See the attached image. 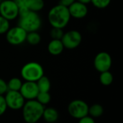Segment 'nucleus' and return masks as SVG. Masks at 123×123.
<instances>
[{
    "mask_svg": "<svg viewBox=\"0 0 123 123\" xmlns=\"http://www.w3.org/2000/svg\"><path fill=\"white\" fill-rule=\"evenodd\" d=\"M64 46L61 40L52 39L48 45V50L53 55H58L63 51Z\"/></svg>",
    "mask_w": 123,
    "mask_h": 123,
    "instance_id": "nucleus-13",
    "label": "nucleus"
},
{
    "mask_svg": "<svg viewBox=\"0 0 123 123\" xmlns=\"http://www.w3.org/2000/svg\"><path fill=\"white\" fill-rule=\"evenodd\" d=\"M10 27L9 21L0 15V35L5 34Z\"/></svg>",
    "mask_w": 123,
    "mask_h": 123,
    "instance_id": "nucleus-24",
    "label": "nucleus"
},
{
    "mask_svg": "<svg viewBox=\"0 0 123 123\" xmlns=\"http://www.w3.org/2000/svg\"><path fill=\"white\" fill-rule=\"evenodd\" d=\"M44 75L43 66L37 62H29L21 69V76L25 81L36 82Z\"/></svg>",
    "mask_w": 123,
    "mask_h": 123,
    "instance_id": "nucleus-4",
    "label": "nucleus"
},
{
    "mask_svg": "<svg viewBox=\"0 0 123 123\" xmlns=\"http://www.w3.org/2000/svg\"><path fill=\"white\" fill-rule=\"evenodd\" d=\"M45 107L36 99L27 100L22 107V117L25 123H37L43 117Z\"/></svg>",
    "mask_w": 123,
    "mask_h": 123,
    "instance_id": "nucleus-2",
    "label": "nucleus"
},
{
    "mask_svg": "<svg viewBox=\"0 0 123 123\" xmlns=\"http://www.w3.org/2000/svg\"><path fill=\"white\" fill-rule=\"evenodd\" d=\"M76 1V0H60L59 4L63 6H65L66 7H68L71 4H72Z\"/></svg>",
    "mask_w": 123,
    "mask_h": 123,
    "instance_id": "nucleus-29",
    "label": "nucleus"
},
{
    "mask_svg": "<svg viewBox=\"0 0 123 123\" xmlns=\"http://www.w3.org/2000/svg\"><path fill=\"white\" fill-rule=\"evenodd\" d=\"M22 81L20 79L17 77H14L9 79V81L7 82V88L9 91H16L19 92L20 88L22 86Z\"/></svg>",
    "mask_w": 123,
    "mask_h": 123,
    "instance_id": "nucleus-19",
    "label": "nucleus"
},
{
    "mask_svg": "<svg viewBox=\"0 0 123 123\" xmlns=\"http://www.w3.org/2000/svg\"><path fill=\"white\" fill-rule=\"evenodd\" d=\"M104 113V108L99 104H94L89 107V113L92 118H98L101 117Z\"/></svg>",
    "mask_w": 123,
    "mask_h": 123,
    "instance_id": "nucleus-16",
    "label": "nucleus"
},
{
    "mask_svg": "<svg viewBox=\"0 0 123 123\" xmlns=\"http://www.w3.org/2000/svg\"><path fill=\"white\" fill-rule=\"evenodd\" d=\"M112 0H91V3L98 9H105L107 7Z\"/></svg>",
    "mask_w": 123,
    "mask_h": 123,
    "instance_id": "nucleus-25",
    "label": "nucleus"
},
{
    "mask_svg": "<svg viewBox=\"0 0 123 123\" xmlns=\"http://www.w3.org/2000/svg\"><path fill=\"white\" fill-rule=\"evenodd\" d=\"M4 99L7 108L13 110H21L26 102L20 92L16 91L8 90L5 94Z\"/></svg>",
    "mask_w": 123,
    "mask_h": 123,
    "instance_id": "nucleus-9",
    "label": "nucleus"
},
{
    "mask_svg": "<svg viewBox=\"0 0 123 123\" xmlns=\"http://www.w3.org/2000/svg\"><path fill=\"white\" fill-rule=\"evenodd\" d=\"M79 123H95L94 119L90 117L89 115L85 116L79 120Z\"/></svg>",
    "mask_w": 123,
    "mask_h": 123,
    "instance_id": "nucleus-28",
    "label": "nucleus"
},
{
    "mask_svg": "<svg viewBox=\"0 0 123 123\" xmlns=\"http://www.w3.org/2000/svg\"><path fill=\"white\" fill-rule=\"evenodd\" d=\"M68 12L71 17L74 19H83L88 14V7L87 5L79 2L77 1H74L72 4H71L68 7Z\"/></svg>",
    "mask_w": 123,
    "mask_h": 123,
    "instance_id": "nucleus-12",
    "label": "nucleus"
},
{
    "mask_svg": "<svg viewBox=\"0 0 123 123\" xmlns=\"http://www.w3.org/2000/svg\"><path fill=\"white\" fill-rule=\"evenodd\" d=\"M68 112L73 118L79 120L89 115V105L86 102L81 99H75L69 103Z\"/></svg>",
    "mask_w": 123,
    "mask_h": 123,
    "instance_id": "nucleus-5",
    "label": "nucleus"
},
{
    "mask_svg": "<svg viewBox=\"0 0 123 123\" xmlns=\"http://www.w3.org/2000/svg\"><path fill=\"white\" fill-rule=\"evenodd\" d=\"M27 32L19 25L9 27L6 34V41L12 45H19L26 40Z\"/></svg>",
    "mask_w": 123,
    "mask_h": 123,
    "instance_id": "nucleus-6",
    "label": "nucleus"
},
{
    "mask_svg": "<svg viewBox=\"0 0 123 123\" xmlns=\"http://www.w3.org/2000/svg\"><path fill=\"white\" fill-rule=\"evenodd\" d=\"M19 92L25 100H32L36 99L39 93V90L36 82L25 81L22 84Z\"/></svg>",
    "mask_w": 123,
    "mask_h": 123,
    "instance_id": "nucleus-11",
    "label": "nucleus"
},
{
    "mask_svg": "<svg viewBox=\"0 0 123 123\" xmlns=\"http://www.w3.org/2000/svg\"><path fill=\"white\" fill-rule=\"evenodd\" d=\"M19 8V17L27 14L30 10L28 9V4L30 0H14Z\"/></svg>",
    "mask_w": 123,
    "mask_h": 123,
    "instance_id": "nucleus-21",
    "label": "nucleus"
},
{
    "mask_svg": "<svg viewBox=\"0 0 123 123\" xmlns=\"http://www.w3.org/2000/svg\"><path fill=\"white\" fill-rule=\"evenodd\" d=\"M0 15L9 21L19 17V8L14 0H2L0 4Z\"/></svg>",
    "mask_w": 123,
    "mask_h": 123,
    "instance_id": "nucleus-7",
    "label": "nucleus"
},
{
    "mask_svg": "<svg viewBox=\"0 0 123 123\" xmlns=\"http://www.w3.org/2000/svg\"><path fill=\"white\" fill-rule=\"evenodd\" d=\"M7 91H8L7 83L4 79L0 78V95L3 96L7 92Z\"/></svg>",
    "mask_w": 123,
    "mask_h": 123,
    "instance_id": "nucleus-27",
    "label": "nucleus"
},
{
    "mask_svg": "<svg viewBox=\"0 0 123 123\" xmlns=\"http://www.w3.org/2000/svg\"><path fill=\"white\" fill-rule=\"evenodd\" d=\"M76 1H79V2H81L82 4H84L86 5H87L88 4L91 3V0H76Z\"/></svg>",
    "mask_w": 123,
    "mask_h": 123,
    "instance_id": "nucleus-30",
    "label": "nucleus"
},
{
    "mask_svg": "<svg viewBox=\"0 0 123 123\" xmlns=\"http://www.w3.org/2000/svg\"><path fill=\"white\" fill-rule=\"evenodd\" d=\"M61 41L64 46V48H67L69 50L75 49L81 44L82 41V35L77 30H69L63 33Z\"/></svg>",
    "mask_w": 123,
    "mask_h": 123,
    "instance_id": "nucleus-8",
    "label": "nucleus"
},
{
    "mask_svg": "<svg viewBox=\"0 0 123 123\" xmlns=\"http://www.w3.org/2000/svg\"><path fill=\"white\" fill-rule=\"evenodd\" d=\"M45 2L43 0H30L28 4V9L30 11L38 12L43 9Z\"/></svg>",
    "mask_w": 123,
    "mask_h": 123,
    "instance_id": "nucleus-20",
    "label": "nucleus"
},
{
    "mask_svg": "<svg viewBox=\"0 0 123 123\" xmlns=\"http://www.w3.org/2000/svg\"><path fill=\"white\" fill-rule=\"evenodd\" d=\"M40 40H41V36L37 32V31L30 32L27 33L25 41H27L30 45H36L40 43Z\"/></svg>",
    "mask_w": 123,
    "mask_h": 123,
    "instance_id": "nucleus-18",
    "label": "nucleus"
},
{
    "mask_svg": "<svg viewBox=\"0 0 123 123\" xmlns=\"http://www.w3.org/2000/svg\"><path fill=\"white\" fill-rule=\"evenodd\" d=\"M7 109V106L5 102V99L4 96L0 95V116L3 115Z\"/></svg>",
    "mask_w": 123,
    "mask_h": 123,
    "instance_id": "nucleus-26",
    "label": "nucleus"
},
{
    "mask_svg": "<svg viewBox=\"0 0 123 123\" xmlns=\"http://www.w3.org/2000/svg\"><path fill=\"white\" fill-rule=\"evenodd\" d=\"M36 84L39 92H49L51 87L50 79L45 75H43L36 81Z\"/></svg>",
    "mask_w": 123,
    "mask_h": 123,
    "instance_id": "nucleus-15",
    "label": "nucleus"
},
{
    "mask_svg": "<svg viewBox=\"0 0 123 123\" xmlns=\"http://www.w3.org/2000/svg\"><path fill=\"white\" fill-rule=\"evenodd\" d=\"M58 117H59L58 112L55 108H53V107L44 108V111H43L42 118H43L46 123H55L58 120Z\"/></svg>",
    "mask_w": 123,
    "mask_h": 123,
    "instance_id": "nucleus-14",
    "label": "nucleus"
},
{
    "mask_svg": "<svg viewBox=\"0 0 123 123\" xmlns=\"http://www.w3.org/2000/svg\"></svg>",
    "mask_w": 123,
    "mask_h": 123,
    "instance_id": "nucleus-32",
    "label": "nucleus"
},
{
    "mask_svg": "<svg viewBox=\"0 0 123 123\" xmlns=\"http://www.w3.org/2000/svg\"><path fill=\"white\" fill-rule=\"evenodd\" d=\"M113 79H114L113 75L110 71H107L100 73L99 81L102 85L106 86L111 85L113 82Z\"/></svg>",
    "mask_w": 123,
    "mask_h": 123,
    "instance_id": "nucleus-17",
    "label": "nucleus"
},
{
    "mask_svg": "<svg viewBox=\"0 0 123 123\" xmlns=\"http://www.w3.org/2000/svg\"><path fill=\"white\" fill-rule=\"evenodd\" d=\"M18 17V25L27 32L37 31L42 25V20L37 12L29 11L27 14Z\"/></svg>",
    "mask_w": 123,
    "mask_h": 123,
    "instance_id": "nucleus-3",
    "label": "nucleus"
},
{
    "mask_svg": "<svg viewBox=\"0 0 123 123\" xmlns=\"http://www.w3.org/2000/svg\"><path fill=\"white\" fill-rule=\"evenodd\" d=\"M63 29L61 28H57V27H52L50 35L52 39L53 40H61L63 35Z\"/></svg>",
    "mask_w": 123,
    "mask_h": 123,
    "instance_id": "nucleus-23",
    "label": "nucleus"
},
{
    "mask_svg": "<svg viewBox=\"0 0 123 123\" xmlns=\"http://www.w3.org/2000/svg\"><path fill=\"white\" fill-rule=\"evenodd\" d=\"M112 64V59L110 53L105 51L97 53L94 60L95 69L99 73L110 71Z\"/></svg>",
    "mask_w": 123,
    "mask_h": 123,
    "instance_id": "nucleus-10",
    "label": "nucleus"
},
{
    "mask_svg": "<svg viewBox=\"0 0 123 123\" xmlns=\"http://www.w3.org/2000/svg\"><path fill=\"white\" fill-rule=\"evenodd\" d=\"M71 18L68 7L60 4L53 6L48 14V19L52 27L61 29L68 25Z\"/></svg>",
    "mask_w": 123,
    "mask_h": 123,
    "instance_id": "nucleus-1",
    "label": "nucleus"
},
{
    "mask_svg": "<svg viewBox=\"0 0 123 123\" xmlns=\"http://www.w3.org/2000/svg\"><path fill=\"white\" fill-rule=\"evenodd\" d=\"M35 99L45 107V105H47L50 103L51 100V96L49 92H39Z\"/></svg>",
    "mask_w": 123,
    "mask_h": 123,
    "instance_id": "nucleus-22",
    "label": "nucleus"
},
{
    "mask_svg": "<svg viewBox=\"0 0 123 123\" xmlns=\"http://www.w3.org/2000/svg\"><path fill=\"white\" fill-rule=\"evenodd\" d=\"M2 1V0H0V4H1V2Z\"/></svg>",
    "mask_w": 123,
    "mask_h": 123,
    "instance_id": "nucleus-31",
    "label": "nucleus"
}]
</instances>
